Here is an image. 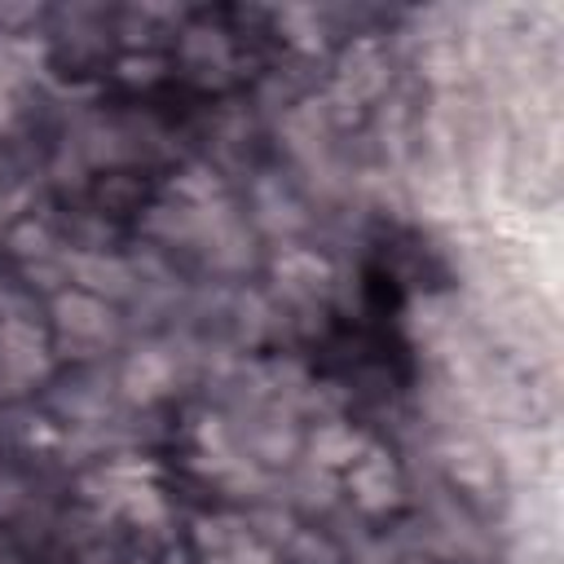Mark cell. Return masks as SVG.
I'll return each mask as SVG.
<instances>
[{
    "label": "cell",
    "instance_id": "3",
    "mask_svg": "<svg viewBox=\"0 0 564 564\" xmlns=\"http://www.w3.org/2000/svg\"><path fill=\"white\" fill-rule=\"evenodd\" d=\"M53 366V348L48 335L40 330L35 317H0V383L9 392H22L31 383H40Z\"/></svg>",
    "mask_w": 564,
    "mask_h": 564
},
{
    "label": "cell",
    "instance_id": "10",
    "mask_svg": "<svg viewBox=\"0 0 564 564\" xmlns=\"http://www.w3.org/2000/svg\"><path fill=\"white\" fill-rule=\"evenodd\" d=\"M247 538H251V524L242 516H198L194 520V546L203 555H220Z\"/></svg>",
    "mask_w": 564,
    "mask_h": 564
},
{
    "label": "cell",
    "instance_id": "6",
    "mask_svg": "<svg viewBox=\"0 0 564 564\" xmlns=\"http://www.w3.org/2000/svg\"><path fill=\"white\" fill-rule=\"evenodd\" d=\"M172 383H176V361H172V352L159 348V344L132 348V352L123 357V366H119V392H123L128 401H137V405H154L159 397L172 392Z\"/></svg>",
    "mask_w": 564,
    "mask_h": 564
},
{
    "label": "cell",
    "instance_id": "4",
    "mask_svg": "<svg viewBox=\"0 0 564 564\" xmlns=\"http://www.w3.org/2000/svg\"><path fill=\"white\" fill-rule=\"evenodd\" d=\"M344 489H348V498H352L366 516H388L392 507H401V494H405L401 467H397L392 454L379 449L375 441H370L366 454L344 471Z\"/></svg>",
    "mask_w": 564,
    "mask_h": 564
},
{
    "label": "cell",
    "instance_id": "5",
    "mask_svg": "<svg viewBox=\"0 0 564 564\" xmlns=\"http://www.w3.org/2000/svg\"><path fill=\"white\" fill-rule=\"evenodd\" d=\"M273 282H278V291H282L291 304L313 308V304H322V300L330 295V286H335V264H330L322 251H313V247H286V251L273 256Z\"/></svg>",
    "mask_w": 564,
    "mask_h": 564
},
{
    "label": "cell",
    "instance_id": "2",
    "mask_svg": "<svg viewBox=\"0 0 564 564\" xmlns=\"http://www.w3.org/2000/svg\"><path fill=\"white\" fill-rule=\"evenodd\" d=\"M388 79H392V66H388V53L375 35H361L352 40L339 57H335V88L330 97L348 110H361L370 101H379L388 93Z\"/></svg>",
    "mask_w": 564,
    "mask_h": 564
},
{
    "label": "cell",
    "instance_id": "16",
    "mask_svg": "<svg viewBox=\"0 0 564 564\" xmlns=\"http://www.w3.org/2000/svg\"><path fill=\"white\" fill-rule=\"evenodd\" d=\"M203 564H278V555H273V546H264V542L251 533L247 542H238V546H229V551H220V555H203Z\"/></svg>",
    "mask_w": 564,
    "mask_h": 564
},
{
    "label": "cell",
    "instance_id": "12",
    "mask_svg": "<svg viewBox=\"0 0 564 564\" xmlns=\"http://www.w3.org/2000/svg\"><path fill=\"white\" fill-rule=\"evenodd\" d=\"M445 467H449V476H454L463 489H485V485L494 480V458H489L480 445H471V441L449 445V449H445Z\"/></svg>",
    "mask_w": 564,
    "mask_h": 564
},
{
    "label": "cell",
    "instance_id": "8",
    "mask_svg": "<svg viewBox=\"0 0 564 564\" xmlns=\"http://www.w3.org/2000/svg\"><path fill=\"white\" fill-rule=\"evenodd\" d=\"M366 432H357L352 423L344 419H322L308 436H304V449H308V463L326 467V471H348L361 454H366Z\"/></svg>",
    "mask_w": 564,
    "mask_h": 564
},
{
    "label": "cell",
    "instance_id": "7",
    "mask_svg": "<svg viewBox=\"0 0 564 564\" xmlns=\"http://www.w3.org/2000/svg\"><path fill=\"white\" fill-rule=\"evenodd\" d=\"M66 273H70V286L115 304V300H128L137 291V269L119 256H106V251H75L66 256Z\"/></svg>",
    "mask_w": 564,
    "mask_h": 564
},
{
    "label": "cell",
    "instance_id": "18",
    "mask_svg": "<svg viewBox=\"0 0 564 564\" xmlns=\"http://www.w3.org/2000/svg\"><path fill=\"white\" fill-rule=\"evenodd\" d=\"M0 216H4V212H0Z\"/></svg>",
    "mask_w": 564,
    "mask_h": 564
},
{
    "label": "cell",
    "instance_id": "17",
    "mask_svg": "<svg viewBox=\"0 0 564 564\" xmlns=\"http://www.w3.org/2000/svg\"><path fill=\"white\" fill-rule=\"evenodd\" d=\"M159 75H163V62L154 53H128V57H119V79H128V84H154Z\"/></svg>",
    "mask_w": 564,
    "mask_h": 564
},
{
    "label": "cell",
    "instance_id": "13",
    "mask_svg": "<svg viewBox=\"0 0 564 564\" xmlns=\"http://www.w3.org/2000/svg\"><path fill=\"white\" fill-rule=\"evenodd\" d=\"M256 212H260V225H264V229H273V234H291V229H300V225H304L300 203H295L282 185H260Z\"/></svg>",
    "mask_w": 564,
    "mask_h": 564
},
{
    "label": "cell",
    "instance_id": "11",
    "mask_svg": "<svg viewBox=\"0 0 564 564\" xmlns=\"http://www.w3.org/2000/svg\"><path fill=\"white\" fill-rule=\"evenodd\" d=\"M167 194L185 207H207V203H220V176L207 167V163H189L172 176Z\"/></svg>",
    "mask_w": 564,
    "mask_h": 564
},
{
    "label": "cell",
    "instance_id": "15",
    "mask_svg": "<svg viewBox=\"0 0 564 564\" xmlns=\"http://www.w3.org/2000/svg\"><path fill=\"white\" fill-rule=\"evenodd\" d=\"M278 26L291 31L286 40L295 48H304V53H317L322 48V22H317L313 9H286V13H278Z\"/></svg>",
    "mask_w": 564,
    "mask_h": 564
},
{
    "label": "cell",
    "instance_id": "1",
    "mask_svg": "<svg viewBox=\"0 0 564 564\" xmlns=\"http://www.w3.org/2000/svg\"><path fill=\"white\" fill-rule=\"evenodd\" d=\"M48 313H53V330H57V339H62L66 348H75V352H101V348L115 344V335H119V317H115V308H110L106 300L79 291V286L57 291Z\"/></svg>",
    "mask_w": 564,
    "mask_h": 564
},
{
    "label": "cell",
    "instance_id": "14",
    "mask_svg": "<svg viewBox=\"0 0 564 564\" xmlns=\"http://www.w3.org/2000/svg\"><path fill=\"white\" fill-rule=\"evenodd\" d=\"M4 242H9V251H13L18 260H26V264H35V260H48V256H53V234H48L44 225H35V220L13 225Z\"/></svg>",
    "mask_w": 564,
    "mask_h": 564
},
{
    "label": "cell",
    "instance_id": "9",
    "mask_svg": "<svg viewBox=\"0 0 564 564\" xmlns=\"http://www.w3.org/2000/svg\"><path fill=\"white\" fill-rule=\"evenodd\" d=\"M181 62H185V70H189L194 79L212 84V79H216V75H225V70H229V62H234L229 35H225L220 26H207V22L185 26V35H181Z\"/></svg>",
    "mask_w": 564,
    "mask_h": 564
}]
</instances>
